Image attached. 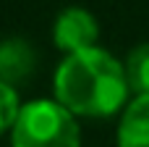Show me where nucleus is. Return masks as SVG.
Returning a JSON list of instances; mask_svg holds the SVG:
<instances>
[{"label":"nucleus","mask_w":149,"mask_h":147,"mask_svg":"<svg viewBox=\"0 0 149 147\" xmlns=\"http://www.w3.org/2000/svg\"><path fill=\"white\" fill-rule=\"evenodd\" d=\"M52 92V100H58L76 118H107L126 105L131 89L123 63L102 47H89L65 55L55 71Z\"/></svg>","instance_id":"obj_1"},{"label":"nucleus","mask_w":149,"mask_h":147,"mask_svg":"<svg viewBox=\"0 0 149 147\" xmlns=\"http://www.w3.org/2000/svg\"><path fill=\"white\" fill-rule=\"evenodd\" d=\"M10 147H81V129L58 100H31L10 129Z\"/></svg>","instance_id":"obj_2"},{"label":"nucleus","mask_w":149,"mask_h":147,"mask_svg":"<svg viewBox=\"0 0 149 147\" xmlns=\"http://www.w3.org/2000/svg\"><path fill=\"white\" fill-rule=\"evenodd\" d=\"M97 39H100V26L86 8H65L63 13H58L52 24V42L58 50L73 55L97 47Z\"/></svg>","instance_id":"obj_3"},{"label":"nucleus","mask_w":149,"mask_h":147,"mask_svg":"<svg viewBox=\"0 0 149 147\" xmlns=\"http://www.w3.org/2000/svg\"><path fill=\"white\" fill-rule=\"evenodd\" d=\"M118 147H149V95H136L118 124Z\"/></svg>","instance_id":"obj_4"},{"label":"nucleus","mask_w":149,"mask_h":147,"mask_svg":"<svg viewBox=\"0 0 149 147\" xmlns=\"http://www.w3.org/2000/svg\"><path fill=\"white\" fill-rule=\"evenodd\" d=\"M34 68V50L24 39H3L0 42V82L16 84L24 82Z\"/></svg>","instance_id":"obj_5"},{"label":"nucleus","mask_w":149,"mask_h":147,"mask_svg":"<svg viewBox=\"0 0 149 147\" xmlns=\"http://www.w3.org/2000/svg\"><path fill=\"white\" fill-rule=\"evenodd\" d=\"M123 71H126V82H128V89L134 95H149V42L136 45L126 63H123Z\"/></svg>","instance_id":"obj_6"},{"label":"nucleus","mask_w":149,"mask_h":147,"mask_svg":"<svg viewBox=\"0 0 149 147\" xmlns=\"http://www.w3.org/2000/svg\"><path fill=\"white\" fill-rule=\"evenodd\" d=\"M18 113H21V103H18L16 87L0 82V134H5V132L13 129Z\"/></svg>","instance_id":"obj_7"}]
</instances>
